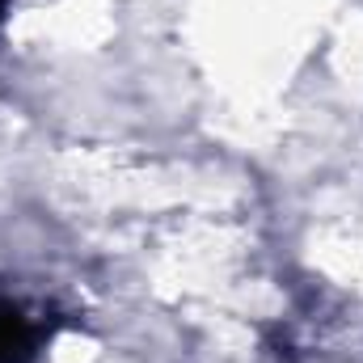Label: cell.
Segmentation results:
<instances>
[{"label":"cell","instance_id":"obj_1","mask_svg":"<svg viewBox=\"0 0 363 363\" xmlns=\"http://www.w3.org/2000/svg\"><path fill=\"white\" fill-rule=\"evenodd\" d=\"M21 351V330L13 321H0V359L13 363V355Z\"/></svg>","mask_w":363,"mask_h":363}]
</instances>
